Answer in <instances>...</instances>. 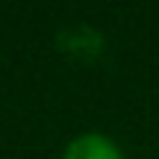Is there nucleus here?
Here are the masks:
<instances>
[{
    "label": "nucleus",
    "instance_id": "1",
    "mask_svg": "<svg viewBox=\"0 0 159 159\" xmlns=\"http://www.w3.org/2000/svg\"><path fill=\"white\" fill-rule=\"evenodd\" d=\"M62 159H124V150L103 133H80L68 142Z\"/></svg>",
    "mask_w": 159,
    "mask_h": 159
}]
</instances>
